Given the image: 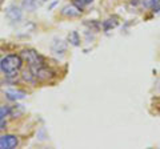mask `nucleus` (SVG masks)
I'll return each instance as SVG.
<instances>
[{
	"label": "nucleus",
	"instance_id": "1",
	"mask_svg": "<svg viewBox=\"0 0 160 149\" xmlns=\"http://www.w3.org/2000/svg\"><path fill=\"white\" fill-rule=\"evenodd\" d=\"M23 63L24 60L20 55L11 53L2 59V61H0V69H2V72L6 76L12 77V76H16L18 72L22 69Z\"/></svg>",
	"mask_w": 160,
	"mask_h": 149
},
{
	"label": "nucleus",
	"instance_id": "2",
	"mask_svg": "<svg viewBox=\"0 0 160 149\" xmlns=\"http://www.w3.org/2000/svg\"><path fill=\"white\" fill-rule=\"evenodd\" d=\"M20 56L23 57V60L27 63L29 71H36V69L46 67V59H44L39 52H36L35 49H24L20 53Z\"/></svg>",
	"mask_w": 160,
	"mask_h": 149
},
{
	"label": "nucleus",
	"instance_id": "3",
	"mask_svg": "<svg viewBox=\"0 0 160 149\" xmlns=\"http://www.w3.org/2000/svg\"><path fill=\"white\" fill-rule=\"evenodd\" d=\"M19 145V138L15 135L0 136V149H13Z\"/></svg>",
	"mask_w": 160,
	"mask_h": 149
},
{
	"label": "nucleus",
	"instance_id": "4",
	"mask_svg": "<svg viewBox=\"0 0 160 149\" xmlns=\"http://www.w3.org/2000/svg\"><path fill=\"white\" fill-rule=\"evenodd\" d=\"M62 13L64 15V16H67V17H75V16H80L82 11H80L78 7H75L73 4H72L71 7H64Z\"/></svg>",
	"mask_w": 160,
	"mask_h": 149
},
{
	"label": "nucleus",
	"instance_id": "5",
	"mask_svg": "<svg viewBox=\"0 0 160 149\" xmlns=\"http://www.w3.org/2000/svg\"><path fill=\"white\" fill-rule=\"evenodd\" d=\"M6 95L8 99H11V100H19V99H23L24 96V92L22 91H16V89H7L6 91Z\"/></svg>",
	"mask_w": 160,
	"mask_h": 149
},
{
	"label": "nucleus",
	"instance_id": "6",
	"mask_svg": "<svg viewBox=\"0 0 160 149\" xmlns=\"http://www.w3.org/2000/svg\"><path fill=\"white\" fill-rule=\"evenodd\" d=\"M142 7L146 9H155V7H158L160 4V0H140Z\"/></svg>",
	"mask_w": 160,
	"mask_h": 149
},
{
	"label": "nucleus",
	"instance_id": "7",
	"mask_svg": "<svg viewBox=\"0 0 160 149\" xmlns=\"http://www.w3.org/2000/svg\"><path fill=\"white\" fill-rule=\"evenodd\" d=\"M93 0H72V4L75 7H78L80 11H83L84 8H86L88 4H91Z\"/></svg>",
	"mask_w": 160,
	"mask_h": 149
},
{
	"label": "nucleus",
	"instance_id": "8",
	"mask_svg": "<svg viewBox=\"0 0 160 149\" xmlns=\"http://www.w3.org/2000/svg\"><path fill=\"white\" fill-rule=\"evenodd\" d=\"M9 113H11V108L8 105H0V121L4 120Z\"/></svg>",
	"mask_w": 160,
	"mask_h": 149
},
{
	"label": "nucleus",
	"instance_id": "9",
	"mask_svg": "<svg viewBox=\"0 0 160 149\" xmlns=\"http://www.w3.org/2000/svg\"><path fill=\"white\" fill-rule=\"evenodd\" d=\"M68 40L71 41L73 46H79V36H78V33H76V32H71V33H69Z\"/></svg>",
	"mask_w": 160,
	"mask_h": 149
},
{
	"label": "nucleus",
	"instance_id": "10",
	"mask_svg": "<svg viewBox=\"0 0 160 149\" xmlns=\"http://www.w3.org/2000/svg\"><path fill=\"white\" fill-rule=\"evenodd\" d=\"M153 11H160V4H159L158 7H155V9H153Z\"/></svg>",
	"mask_w": 160,
	"mask_h": 149
}]
</instances>
